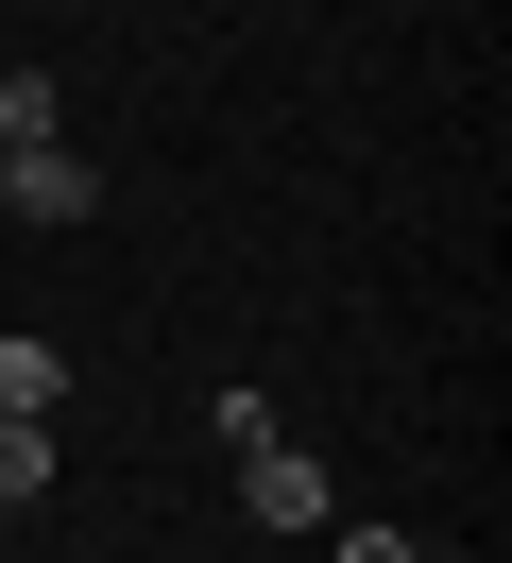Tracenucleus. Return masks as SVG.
<instances>
[{
    "label": "nucleus",
    "mask_w": 512,
    "mask_h": 563,
    "mask_svg": "<svg viewBox=\"0 0 512 563\" xmlns=\"http://www.w3.org/2000/svg\"><path fill=\"white\" fill-rule=\"evenodd\" d=\"M34 495H52V427H18V410H0V512H34Z\"/></svg>",
    "instance_id": "nucleus-5"
},
{
    "label": "nucleus",
    "mask_w": 512,
    "mask_h": 563,
    "mask_svg": "<svg viewBox=\"0 0 512 563\" xmlns=\"http://www.w3.org/2000/svg\"><path fill=\"white\" fill-rule=\"evenodd\" d=\"M341 563H427V547H410V529H341Z\"/></svg>",
    "instance_id": "nucleus-6"
},
{
    "label": "nucleus",
    "mask_w": 512,
    "mask_h": 563,
    "mask_svg": "<svg viewBox=\"0 0 512 563\" xmlns=\"http://www.w3.org/2000/svg\"><path fill=\"white\" fill-rule=\"evenodd\" d=\"M68 137V86L52 69H0V154H52Z\"/></svg>",
    "instance_id": "nucleus-4"
},
{
    "label": "nucleus",
    "mask_w": 512,
    "mask_h": 563,
    "mask_svg": "<svg viewBox=\"0 0 512 563\" xmlns=\"http://www.w3.org/2000/svg\"><path fill=\"white\" fill-rule=\"evenodd\" d=\"M86 206H102V172H86L68 137H52V154H0V222H34V240H68Z\"/></svg>",
    "instance_id": "nucleus-1"
},
{
    "label": "nucleus",
    "mask_w": 512,
    "mask_h": 563,
    "mask_svg": "<svg viewBox=\"0 0 512 563\" xmlns=\"http://www.w3.org/2000/svg\"><path fill=\"white\" fill-rule=\"evenodd\" d=\"M239 512L257 529H325V461L307 444H239Z\"/></svg>",
    "instance_id": "nucleus-2"
},
{
    "label": "nucleus",
    "mask_w": 512,
    "mask_h": 563,
    "mask_svg": "<svg viewBox=\"0 0 512 563\" xmlns=\"http://www.w3.org/2000/svg\"><path fill=\"white\" fill-rule=\"evenodd\" d=\"M0 410H18V427L68 410V342H52V324H0Z\"/></svg>",
    "instance_id": "nucleus-3"
}]
</instances>
